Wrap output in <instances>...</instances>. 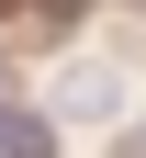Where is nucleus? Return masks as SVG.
Returning a JSON list of instances; mask_svg holds the SVG:
<instances>
[{
  "mask_svg": "<svg viewBox=\"0 0 146 158\" xmlns=\"http://www.w3.org/2000/svg\"><path fill=\"white\" fill-rule=\"evenodd\" d=\"M112 158H146V124H135V135H124V147H112Z\"/></svg>",
  "mask_w": 146,
  "mask_h": 158,
  "instance_id": "nucleus-3",
  "label": "nucleus"
},
{
  "mask_svg": "<svg viewBox=\"0 0 146 158\" xmlns=\"http://www.w3.org/2000/svg\"><path fill=\"white\" fill-rule=\"evenodd\" d=\"M0 158H56V147H45V113H23V102H0Z\"/></svg>",
  "mask_w": 146,
  "mask_h": 158,
  "instance_id": "nucleus-1",
  "label": "nucleus"
},
{
  "mask_svg": "<svg viewBox=\"0 0 146 158\" xmlns=\"http://www.w3.org/2000/svg\"><path fill=\"white\" fill-rule=\"evenodd\" d=\"M68 113H112V68H79L68 79Z\"/></svg>",
  "mask_w": 146,
  "mask_h": 158,
  "instance_id": "nucleus-2",
  "label": "nucleus"
}]
</instances>
